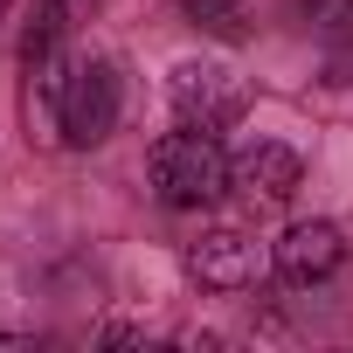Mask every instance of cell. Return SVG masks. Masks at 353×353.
<instances>
[{"label":"cell","mask_w":353,"mask_h":353,"mask_svg":"<svg viewBox=\"0 0 353 353\" xmlns=\"http://www.w3.org/2000/svg\"><path fill=\"white\" fill-rule=\"evenodd\" d=\"M145 173H152V194H159L166 208H181V215L215 208V201L229 194V152L215 145V132H194V125L166 132V139L145 152Z\"/></svg>","instance_id":"1"},{"label":"cell","mask_w":353,"mask_h":353,"mask_svg":"<svg viewBox=\"0 0 353 353\" xmlns=\"http://www.w3.org/2000/svg\"><path fill=\"white\" fill-rule=\"evenodd\" d=\"M166 97H173V118H181V125H194V132H229V125L250 111V83H243L229 63H215V56L173 63Z\"/></svg>","instance_id":"2"},{"label":"cell","mask_w":353,"mask_h":353,"mask_svg":"<svg viewBox=\"0 0 353 353\" xmlns=\"http://www.w3.org/2000/svg\"><path fill=\"white\" fill-rule=\"evenodd\" d=\"M125 111V83L111 56H83L70 63V90H63V145H104L118 132Z\"/></svg>","instance_id":"3"},{"label":"cell","mask_w":353,"mask_h":353,"mask_svg":"<svg viewBox=\"0 0 353 353\" xmlns=\"http://www.w3.org/2000/svg\"><path fill=\"white\" fill-rule=\"evenodd\" d=\"M270 256H277V277H284L291 291H319V284H332V277L346 270V236H339L332 222H291V229L270 243Z\"/></svg>","instance_id":"4"},{"label":"cell","mask_w":353,"mask_h":353,"mask_svg":"<svg viewBox=\"0 0 353 353\" xmlns=\"http://www.w3.org/2000/svg\"><path fill=\"white\" fill-rule=\"evenodd\" d=\"M298 181H305V159H298L291 145H277V139H250V145L229 159V188H236L250 208H284V201L298 194Z\"/></svg>","instance_id":"5"},{"label":"cell","mask_w":353,"mask_h":353,"mask_svg":"<svg viewBox=\"0 0 353 353\" xmlns=\"http://www.w3.org/2000/svg\"><path fill=\"white\" fill-rule=\"evenodd\" d=\"M181 263H188V277H194L201 291H243V284L256 277V243H250L243 229H229V222H222V229L194 236Z\"/></svg>","instance_id":"6"},{"label":"cell","mask_w":353,"mask_h":353,"mask_svg":"<svg viewBox=\"0 0 353 353\" xmlns=\"http://www.w3.org/2000/svg\"><path fill=\"white\" fill-rule=\"evenodd\" d=\"M21 70H28V132L35 139H63V90H70L63 49H49V56H35Z\"/></svg>","instance_id":"7"},{"label":"cell","mask_w":353,"mask_h":353,"mask_svg":"<svg viewBox=\"0 0 353 353\" xmlns=\"http://www.w3.org/2000/svg\"><path fill=\"white\" fill-rule=\"evenodd\" d=\"M181 14H188L194 28H208V35H243L250 0H181Z\"/></svg>","instance_id":"8"},{"label":"cell","mask_w":353,"mask_h":353,"mask_svg":"<svg viewBox=\"0 0 353 353\" xmlns=\"http://www.w3.org/2000/svg\"><path fill=\"white\" fill-rule=\"evenodd\" d=\"M298 14L325 35H353V0H298Z\"/></svg>","instance_id":"9"},{"label":"cell","mask_w":353,"mask_h":353,"mask_svg":"<svg viewBox=\"0 0 353 353\" xmlns=\"http://www.w3.org/2000/svg\"><path fill=\"white\" fill-rule=\"evenodd\" d=\"M8 8H14V0H0V14H8Z\"/></svg>","instance_id":"10"}]
</instances>
